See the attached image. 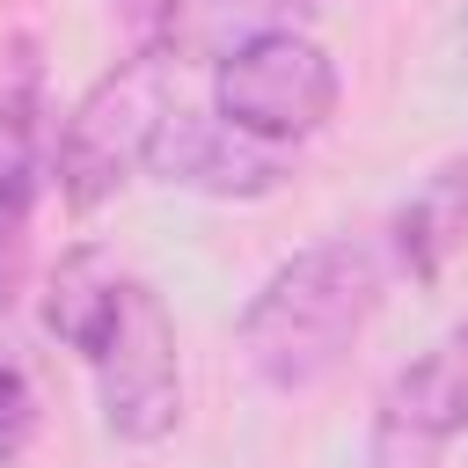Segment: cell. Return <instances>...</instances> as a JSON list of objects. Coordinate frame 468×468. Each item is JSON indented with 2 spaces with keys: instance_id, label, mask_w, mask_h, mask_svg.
Returning <instances> with one entry per match:
<instances>
[{
  "instance_id": "obj_10",
  "label": "cell",
  "mask_w": 468,
  "mask_h": 468,
  "mask_svg": "<svg viewBox=\"0 0 468 468\" xmlns=\"http://www.w3.org/2000/svg\"><path fill=\"white\" fill-rule=\"evenodd\" d=\"M51 161H22V168H0V314L22 300V278H29V227H37V190H44Z\"/></svg>"
},
{
  "instance_id": "obj_1",
  "label": "cell",
  "mask_w": 468,
  "mask_h": 468,
  "mask_svg": "<svg viewBox=\"0 0 468 468\" xmlns=\"http://www.w3.org/2000/svg\"><path fill=\"white\" fill-rule=\"evenodd\" d=\"M380 256L351 234L336 241H314V249H292L241 307L234 322V344L249 358V373L278 395H300L314 380H329L351 344L366 336V322L380 314Z\"/></svg>"
},
{
  "instance_id": "obj_9",
  "label": "cell",
  "mask_w": 468,
  "mask_h": 468,
  "mask_svg": "<svg viewBox=\"0 0 468 468\" xmlns=\"http://www.w3.org/2000/svg\"><path fill=\"white\" fill-rule=\"evenodd\" d=\"M263 29H307V0H176L161 58H227Z\"/></svg>"
},
{
  "instance_id": "obj_7",
  "label": "cell",
  "mask_w": 468,
  "mask_h": 468,
  "mask_svg": "<svg viewBox=\"0 0 468 468\" xmlns=\"http://www.w3.org/2000/svg\"><path fill=\"white\" fill-rule=\"evenodd\" d=\"M388 249L417 285L446 278V263L468 249V146L431 161V176H417V190L388 212Z\"/></svg>"
},
{
  "instance_id": "obj_3",
  "label": "cell",
  "mask_w": 468,
  "mask_h": 468,
  "mask_svg": "<svg viewBox=\"0 0 468 468\" xmlns=\"http://www.w3.org/2000/svg\"><path fill=\"white\" fill-rule=\"evenodd\" d=\"M344 102V73L314 29H263L212 58V117H227L249 139L300 146L314 139Z\"/></svg>"
},
{
  "instance_id": "obj_6",
  "label": "cell",
  "mask_w": 468,
  "mask_h": 468,
  "mask_svg": "<svg viewBox=\"0 0 468 468\" xmlns=\"http://www.w3.org/2000/svg\"><path fill=\"white\" fill-rule=\"evenodd\" d=\"M461 431H468V322H453L431 351L388 373L373 410V453L380 468H424Z\"/></svg>"
},
{
  "instance_id": "obj_5",
  "label": "cell",
  "mask_w": 468,
  "mask_h": 468,
  "mask_svg": "<svg viewBox=\"0 0 468 468\" xmlns=\"http://www.w3.org/2000/svg\"><path fill=\"white\" fill-rule=\"evenodd\" d=\"M146 176L168 183V190H190V197L249 205V197H271V190L292 176V146L249 139V132H234L227 117L183 110V102H176V110L161 117V132H154Z\"/></svg>"
},
{
  "instance_id": "obj_2",
  "label": "cell",
  "mask_w": 468,
  "mask_h": 468,
  "mask_svg": "<svg viewBox=\"0 0 468 468\" xmlns=\"http://www.w3.org/2000/svg\"><path fill=\"white\" fill-rule=\"evenodd\" d=\"M168 110H176V95H168V58H154V51L117 58V66L66 110V124L51 132V183H58V197H66V212L110 205V197L146 168L154 132H161Z\"/></svg>"
},
{
  "instance_id": "obj_4",
  "label": "cell",
  "mask_w": 468,
  "mask_h": 468,
  "mask_svg": "<svg viewBox=\"0 0 468 468\" xmlns=\"http://www.w3.org/2000/svg\"><path fill=\"white\" fill-rule=\"evenodd\" d=\"M95 373V410L110 424V439L124 446H161L183 424V351H176V322L161 307V292L146 278L117 285L110 329L88 351Z\"/></svg>"
},
{
  "instance_id": "obj_8",
  "label": "cell",
  "mask_w": 468,
  "mask_h": 468,
  "mask_svg": "<svg viewBox=\"0 0 468 468\" xmlns=\"http://www.w3.org/2000/svg\"><path fill=\"white\" fill-rule=\"evenodd\" d=\"M117 285H124V271L95 249V241H80V249H66L58 263H51V278H44V329L66 344V351H95V336L110 329V307H117Z\"/></svg>"
},
{
  "instance_id": "obj_12",
  "label": "cell",
  "mask_w": 468,
  "mask_h": 468,
  "mask_svg": "<svg viewBox=\"0 0 468 468\" xmlns=\"http://www.w3.org/2000/svg\"><path fill=\"white\" fill-rule=\"evenodd\" d=\"M117 29L132 37V51H168V22H176V0H110Z\"/></svg>"
},
{
  "instance_id": "obj_11",
  "label": "cell",
  "mask_w": 468,
  "mask_h": 468,
  "mask_svg": "<svg viewBox=\"0 0 468 468\" xmlns=\"http://www.w3.org/2000/svg\"><path fill=\"white\" fill-rule=\"evenodd\" d=\"M29 439H37V388H29V373L0 351V468H15V461L29 453Z\"/></svg>"
}]
</instances>
